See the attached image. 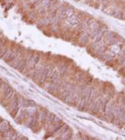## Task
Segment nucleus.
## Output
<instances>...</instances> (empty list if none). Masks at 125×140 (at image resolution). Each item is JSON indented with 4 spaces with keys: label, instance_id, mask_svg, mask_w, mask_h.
Returning <instances> with one entry per match:
<instances>
[{
    "label": "nucleus",
    "instance_id": "obj_5",
    "mask_svg": "<svg viewBox=\"0 0 125 140\" xmlns=\"http://www.w3.org/2000/svg\"><path fill=\"white\" fill-rule=\"evenodd\" d=\"M93 77H92L90 75H88V74H85L83 82L84 83L86 86H89V85H91L92 83H93Z\"/></svg>",
    "mask_w": 125,
    "mask_h": 140
},
{
    "label": "nucleus",
    "instance_id": "obj_7",
    "mask_svg": "<svg viewBox=\"0 0 125 140\" xmlns=\"http://www.w3.org/2000/svg\"><path fill=\"white\" fill-rule=\"evenodd\" d=\"M56 117L57 116L53 112H48V117H47V124H51Z\"/></svg>",
    "mask_w": 125,
    "mask_h": 140
},
{
    "label": "nucleus",
    "instance_id": "obj_9",
    "mask_svg": "<svg viewBox=\"0 0 125 140\" xmlns=\"http://www.w3.org/2000/svg\"><path fill=\"white\" fill-rule=\"evenodd\" d=\"M69 126L68 125H64V126H63V128H61V130L60 131H58V133H59V137L58 138H62V137L64 136V134L66 133V132L69 130Z\"/></svg>",
    "mask_w": 125,
    "mask_h": 140
},
{
    "label": "nucleus",
    "instance_id": "obj_4",
    "mask_svg": "<svg viewBox=\"0 0 125 140\" xmlns=\"http://www.w3.org/2000/svg\"><path fill=\"white\" fill-rule=\"evenodd\" d=\"M90 38V36L89 34L88 33H82L81 37H79V42H80V45H83V46H85L87 43L88 42V40H89Z\"/></svg>",
    "mask_w": 125,
    "mask_h": 140
},
{
    "label": "nucleus",
    "instance_id": "obj_1",
    "mask_svg": "<svg viewBox=\"0 0 125 140\" xmlns=\"http://www.w3.org/2000/svg\"><path fill=\"white\" fill-rule=\"evenodd\" d=\"M20 105L23 108H34L37 106V104L32 100H26V99H22L20 100Z\"/></svg>",
    "mask_w": 125,
    "mask_h": 140
},
{
    "label": "nucleus",
    "instance_id": "obj_2",
    "mask_svg": "<svg viewBox=\"0 0 125 140\" xmlns=\"http://www.w3.org/2000/svg\"><path fill=\"white\" fill-rule=\"evenodd\" d=\"M60 75H59V71L58 70H54L53 72L52 73V75H50L49 79H48V83H56L60 81Z\"/></svg>",
    "mask_w": 125,
    "mask_h": 140
},
{
    "label": "nucleus",
    "instance_id": "obj_3",
    "mask_svg": "<svg viewBox=\"0 0 125 140\" xmlns=\"http://www.w3.org/2000/svg\"><path fill=\"white\" fill-rule=\"evenodd\" d=\"M68 18H69V20H68V23H69V24L72 25V26H78V25L81 23V21H80V20L78 19V18L76 16L75 13L72 14V15L69 16Z\"/></svg>",
    "mask_w": 125,
    "mask_h": 140
},
{
    "label": "nucleus",
    "instance_id": "obj_6",
    "mask_svg": "<svg viewBox=\"0 0 125 140\" xmlns=\"http://www.w3.org/2000/svg\"><path fill=\"white\" fill-rule=\"evenodd\" d=\"M19 106H20V105L14 107V108H13L12 109L10 110V115H11V117L13 118V119H15V118H16V116L18 115V111H19V109H20Z\"/></svg>",
    "mask_w": 125,
    "mask_h": 140
},
{
    "label": "nucleus",
    "instance_id": "obj_8",
    "mask_svg": "<svg viewBox=\"0 0 125 140\" xmlns=\"http://www.w3.org/2000/svg\"><path fill=\"white\" fill-rule=\"evenodd\" d=\"M10 124H9V122H7V121H3L1 124H0V128H1V129L4 130V131H6V130H8L9 128H10Z\"/></svg>",
    "mask_w": 125,
    "mask_h": 140
},
{
    "label": "nucleus",
    "instance_id": "obj_10",
    "mask_svg": "<svg viewBox=\"0 0 125 140\" xmlns=\"http://www.w3.org/2000/svg\"><path fill=\"white\" fill-rule=\"evenodd\" d=\"M118 72H119L120 74H121L122 75H123V76L125 77V66H123L121 69H120L119 70H118Z\"/></svg>",
    "mask_w": 125,
    "mask_h": 140
},
{
    "label": "nucleus",
    "instance_id": "obj_11",
    "mask_svg": "<svg viewBox=\"0 0 125 140\" xmlns=\"http://www.w3.org/2000/svg\"><path fill=\"white\" fill-rule=\"evenodd\" d=\"M1 83H2V81H0V87H1Z\"/></svg>",
    "mask_w": 125,
    "mask_h": 140
}]
</instances>
